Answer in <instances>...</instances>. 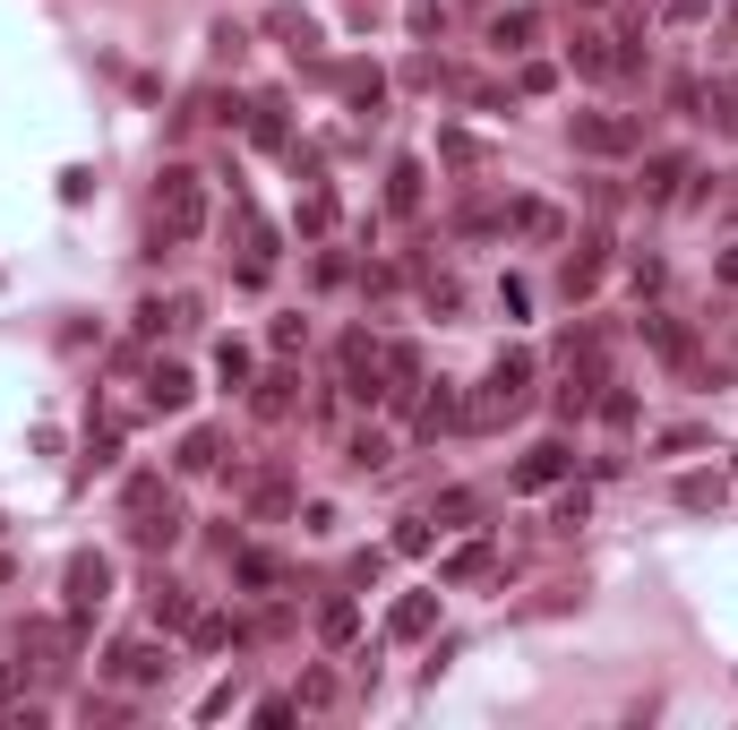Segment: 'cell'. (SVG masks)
<instances>
[{"label": "cell", "mask_w": 738, "mask_h": 730, "mask_svg": "<svg viewBox=\"0 0 738 730\" xmlns=\"http://www.w3.org/2000/svg\"><path fill=\"white\" fill-rule=\"evenodd\" d=\"M421 199H429V172H421V164L386 172V215H421Z\"/></svg>", "instance_id": "17"}, {"label": "cell", "mask_w": 738, "mask_h": 730, "mask_svg": "<svg viewBox=\"0 0 738 730\" xmlns=\"http://www.w3.org/2000/svg\"><path fill=\"white\" fill-rule=\"evenodd\" d=\"M567 465H576V456H567L558 438H542V447L515 465V490H558V481H567Z\"/></svg>", "instance_id": "10"}, {"label": "cell", "mask_w": 738, "mask_h": 730, "mask_svg": "<svg viewBox=\"0 0 738 730\" xmlns=\"http://www.w3.org/2000/svg\"><path fill=\"white\" fill-rule=\"evenodd\" d=\"M489 567H498V550H489V541H464V550L438 559V585H482Z\"/></svg>", "instance_id": "16"}, {"label": "cell", "mask_w": 738, "mask_h": 730, "mask_svg": "<svg viewBox=\"0 0 738 730\" xmlns=\"http://www.w3.org/2000/svg\"><path fill=\"white\" fill-rule=\"evenodd\" d=\"M292 224H301V233H326V224H335V199H326V190H310V199H301V215H292Z\"/></svg>", "instance_id": "29"}, {"label": "cell", "mask_w": 738, "mask_h": 730, "mask_svg": "<svg viewBox=\"0 0 738 730\" xmlns=\"http://www.w3.org/2000/svg\"><path fill=\"white\" fill-rule=\"evenodd\" d=\"M627 284H636V301H644V293H661L670 275H661V258H636V266H627Z\"/></svg>", "instance_id": "34"}, {"label": "cell", "mask_w": 738, "mask_h": 730, "mask_svg": "<svg viewBox=\"0 0 738 730\" xmlns=\"http://www.w3.org/2000/svg\"><path fill=\"white\" fill-rule=\"evenodd\" d=\"M678 507H696V516L721 507V473H687V481H678Z\"/></svg>", "instance_id": "26"}, {"label": "cell", "mask_w": 738, "mask_h": 730, "mask_svg": "<svg viewBox=\"0 0 738 730\" xmlns=\"http://www.w3.org/2000/svg\"><path fill=\"white\" fill-rule=\"evenodd\" d=\"M712 275H721V284H730V293H738V241H730V250H721V258H712Z\"/></svg>", "instance_id": "40"}, {"label": "cell", "mask_w": 738, "mask_h": 730, "mask_svg": "<svg viewBox=\"0 0 738 730\" xmlns=\"http://www.w3.org/2000/svg\"><path fill=\"white\" fill-rule=\"evenodd\" d=\"M438 155H447V164H482V138L473 130H438Z\"/></svg>", "instance_id": "28"}, {"label": "cell", "mask_w": 738, "mask_h": 730, "mask_svg": "<svg viewBox=\"0 0 738 730\" xmlns=\"http://www.w3.org/2000/svg\"><path fill=\"white\" fill-rule=\"evenodd\" d=\"M678 181H696V164H687L678 146H661V155H644V172H636V199H644V206H670V199H678Z\"/></svg>", "instance_id": "6"}, {"label": "cell", "mask_w": 738, "mask_h": 730, "mask_svg": "<svg viewBox=\"0 0 738 730\" xmlns=\"http://www.w3.org/2000/svg\"><path fill=\"white\" fill-rule=\"evenodd\" d=\"M112 465H121V422L87 438V465H78V481H95V473H112Z\"/></svg>", "instance_id": "25"}, {"label": "cell", "mask_w": 738, "mask_h": 730, "mask_svg": "<svg viewBox=\"0 0 738 730\" xmlns=\"http://www.w3.org/2000/svg\"><path fill=\"white\" fill-rule=\"evenodd\" d=\"M429 628H438V585H429V594H404L386 610V636H395V645H421Z\"/></svg>", "instance_id": "7"}, {"label": "cell", "mask_w": 738, "mask_h": 730, "mask_svg": "<svg viewBox=\"0 0 738 730\" xmlns=\"http://www.w3.org/2000/svg\"><path fill=\"white\" fill-rule=\"evenodd\" d=\"M155 215H163V233H172V241H198V233H206V190H198L190 164H163L155 172Z\"/></svg>", "instance_id": "1"}, {"label": "cell", "mask_w": 738, "mask_h": 730, "mask_svg": "<svg viewBox=\"0 0 738 730\" xmlns=\"http://www.w3.org/2000/svg\"><path fill=\"white\" fill-rule=\"evenodd\" d=\"M335 697H344V688H335V670H310V679H301V697H292V704H301V713H326Z\"/></svg>", "instance_id": "27"}, {"label": "cell", "mask_w": 738, "mask_h": 730, "mask_svg": "<svg viewBox=\"0 0 738 730\" xmlns=\"http://www.w3.org/2000/svg\"><path fill=\"white\" fill-rule=\"evenodd\" d=\"M172 465H181V473H215V465H224V430H190Z\"/></svg>", "instance_id": "22"}, {"label": "cell", "mask_w": 738, "mask_h": 730, "mask_svg": "<svg viewBox=\"0 0 738 730\" xmlns=\"http://www.w3.org/2000/svg\"><path fill=\"white\" fill-rule=\"evenodd\" d=\"M335 525H344V516H335L326 498H310V507H301V533H319V541H326V533H335Z\"/></svg>", "instance_id": "37"}, {"label": "cell", "mask_w": 738, "mask_h": 730, "mask_svg": "<svg viewBox=\"0 0 738 730\" xmlns=\"http://www.w3.org/2000/svg\"><path fill=\"white\" fill-rule=\"evenodd\" d=\"M567 138H576V155H636V121L627 112H576L567 121Z\"/></svg>", "instance_id": "5"}, {"label": "cell", "mask_w": 738, "mask_h": 730, "mask_svg": "<svg viewBox=\"0 0 738 730\" xmlns=\"http://www.w3.org/2000/svg\"><path fill=\"white\" fill-rule=\"evenodd\" d=\"M335 95L353 103V112H378V103H386V69L378 61H344V69H335Z\"/></svg>", "instance_id": "9"}, {"label": "cell", "mask_w": 738, "mask_h": 730, "mask_svg": "<svg viewBox=\"0 0 738 730\" xmlns=\"http://www.w3.org/2000/svg\"><path fill=\"white\" fill-rule=\"evenodd\" d=\"M636 327H644V344H653L670 369H687V378L705 369V344H696V327H687V318H670V310H644Z\"/></svg>", "instance_id": "4"}, {"label": "cell", "mask_w": 738, "mask_h": 730, "mask_svg": "<svg viewBox=\"0 0 738 730\" xmlns=\"http://www.w3.org/2000/svg\"><path fill=\"white\" fill-rule=\"evenodd\" d=\"M266 344H275V362H292V353H301V318H275V327H266Z\"/></svg>", "instance_id": "35"}, {"label": "cell", "mask_w": 738, "mask_h": 730, "mask_svg": "<svg viewBox=\"0 0 738 730\" xmlns=\"http://www.w3.org/2000/svg\"><path fill=\"white\" fill-rule=\"evenodd\" d=\"M250 138L257 146H292V103L284 95H250Z\"/></svg>", "instance_id": "13"}, {"label": "cell", "mask_w": 738, "mask_h": 730, "mask_svg": "<svg viewBox=\"0 0 738 730\" xmlns=\"http://www.w3.org/2000/svg\"><path fill=\"white\" fill-rule=\"evenodd\" d=\"M319 636H326V645H353V636H361V601L353 594L319 601Z\"/></svg>", "instance_id": "19"}, {"label": "cell", "mask_w": 738, "mask_h": 730, "mask_svg": "<svg viewBox=\"0 0 738 730\" xmlns=\"http://www.w3.org/2000/svg\"><path fill=\"white\" fill-rule=\"evenodd\" d=\"M413 430H421V438L464 430V396H455V387H429V396H413Z\"/></svg>", "instance_id": "8"}, {"label": "cell", "mask_w": 738, "mask_h": 730, "mask_svg": "<svg viewBox=\"0 0 738 730\" xmlns=\"http://www.w3.org/2000/svg\"><path fill=\"white\" fill-rule=\"evenodd\" d=\"M181 404H190V369L155 362V369H146V413H181Z\"/></svg>", "instance_id": "15"}, {"label": "cell", "mask_w": 738, "mask_h": 730, "mask_svg": "<svg viewBox=\"0 0 738 730\" xmlns=\"http://www.w3.org/2000/svg\"><path fill=\"white\" fill-rule=\"evenodd\" d=\"M498 301H507V318H524V310H533V284H524V275H507V284H498Z\"/></svg>", "instance_id": "39"}, {"label": "cell", "mask_w": 738, "mask_h": 730, "mask_svg": "<svg viewBox=\"0 0 738 730\" xmlns=\"http://www.w3.org/2000/svg\"><path fill=\"white\" fill-rule=\"evenodd\" d=\"M344 465H353V473H386V465H395L386 430H353V438H344Z\"/></svg>", "instance_id": "20"}, {"label": "cell", "mask_w": 738, "mask_h": 730, "mask_svg": "<svg viewBox=\"0 0 738 730\" xmlns=\"http://www.w3.org/2000/svg\"><path fill=\"white\" fill-rule=\"evenodd\" d=\"M215 378H224L232 396H250V344H232V335H224V344H215Z\"/></svg>", "instance_id": "24"}, {"label": "cell", "mask_w": 738, "mask_h": 730, "mask_svg": "<svg viewBox=\"0 0 738 730\" xmlns=\"http://www.w3.org/2000/svg\"><path fill=\"white\" fill-rule=\"evenodd\" d=\"M567 61H576L584 78H610V69H618V52H610V34H576V43H567Z\"/></svg>", "instance_id": "23"}, {"label": "cell", "mask_w": 738, "mask_h": 730, "mask_svg": "<svg viewBox=\"0 0 738 730\" xmlns=\"http://www.w3.org/2000/svg\"><path fill=\"white\" fill-rule=\"evenodd\" d=\"M507 233H524V241H567V215L549 199H515L507 206Z\"/></svg>", "instance_id": "12"}, {"label": "cell", "mask_w": 738, "mask_h": 730, "mask_svg": "<svg viewBox=\"0 0 738 730\" xmlns=\"http://www.w3.org/2000/svg\"><path fill=\"white\" fill-rule=\"evenodd\" d=\"M292 404H301V378H292V369H266V378L250 387V413H257V422H292Z\"/></svg>", "instance_id": "11"}, {"label": "cell", "mask_w": 738, "mask_h": 730, "mask_svg": "<svg viewBox=\"0 0 738 730\" xmlns=\"http://www.w3.org/2000/svg\"><path fill=\"white\" fill-rule=\"evenodd\" d=\"M146 594H155V601H146V610H155V628H163V636H172V628H190V619H198L190 585H172V576H155V585H146Z\"/></svg>", "instance_id": "14"}, {"label": "cell", "mask_w": 738, "mask_h": 730, "mask_svg": "<svg viewBox=\"0 0 738 730\" xmlns=\"http://www.w3.org/2000/svg\"><path fill=\"white\" fill-rule=\"evenodd\" d=\"M61 585H69V619L87 628V619H95L103 601H112V559H103V550H69Z\"/></svg>", "instance_id": "2"}, {"label": "cell", "mask_w": 738, "mask_h": 730, "mask_svg": "<svg viewBox=\"0 0 738 730\" xmlns=\"http://www.w3.org/2000/svg\"><path fill=\"white\" fill-rule=\"evenodd\" d=\"M404 18H413V34H438V27H447V9H438V0H413Z\"/></svg>", "instance_id": "38"}, {"label": "cell", "mask_w": 738, "mask_h": 730, "mask_svg": "<svg viewBox=\"0 0 738 730\" xmlns=\"http://www.w3.org/2000/svg\"><path fill=\"white\" fill-rule=\"evenodd\" d=\"M533 34H542V9H498V18H489V43H498V52H524Z\"/></svg>", "instance_id": "18"}, {"label": "cell", "mask_w": 738, "mask_h": 730, "mask_svg": "<svg viewBox=\"0 0 738 730\" xmlns=\"http://www.w3.org/2000/svg\"><path fill=\"white\" fill-rule=\"evenodd\" d=\"M103 679H112V688H163V679H172V653L146 645V636H121V645L103 653Z\"/></svg>", "instance_id": "3"}, {"label": "cell", "mask_w": 738, "mask_h": 730, "mask_svg": "<svg viewBox=\"0 0 738 730\" xmlns=\"http://www.w3.org/2000/svg\"><path fill=\"white\" fill-rule=\"evenodd\" d=\"M549 87H558V69H549V61H524V69H515V95H549Z\"/></svg>", "instance_id": "31"}, {"label": "cell", "mask_w": 738, "mask_h": 730, "mask_svg": "<svg viewBox=\"0 0 738 730\" xmlns=\"http://www.w3.org/2000/svg\"><path fill=\"white\" fill-rule=\"evenodd\" d=\"M429 516H447V525H473V516H482V498H473V490H447L438 507H429Z\"/></svg>", "instance_id": "32"}, {"label": "cell", "mask_w": 738, "mask_h": 730, "mask_svg": "<svg viewBox=\"0 0 738 730\" xmlns=\"http://www.w3.org/2000/svg\"><path fill=\"white\" fill-rule=\"evenodd\" d=\"M0 533H9V525H0Z\"/></svg>", "instance_id": "41"}, {"label": "cell", "mask_w": 738, "mask_h": 730, "mask_svg": "<svg viewBox=\"0 0 738 730\" xmlns=\"http://www.w3.org/2000/svg\"><path fill=\"white\" fill-rule=\"evenodd\" d=\"M584 516H593V498H584V490H558V533H576Z\"/></svg>", "instance_id": "36"}, {"label": "cell", "mask_w": 738, "mask_h": 730, "mask_svg": "<svg viewBox=\"0 0 738 730\" xmlns=\"http://www.w3.org/2000/svg\"><path fill=\"white\" fill-rule=\"evenodd\" d=\"M232 576H241L250 594H275V585H284V559H266V550H232Z\"/></svg>", "instance_id": "21"}, {"label": "cell", "mask_w": 738, "mask_h": 730, "mask_svg": "<svg viewBox=\"0 0 738 730\" xmlns=\"http://www.w3.org/2000/svg\"><path fill=\"white\" fill-rule=\"evenodd\" d=\"M593 413H601V422H610V430H627V422H636V396H627V387H610V396L593 404Z\"/></svg>", "instance_id": "33"}, {"label": "cell", "mask_w": 738, "mask_h": 730, "mask_svg": "<svg viewBox=\"0 0 738 730\" xmlns=\"http://www.w3.org/2000/svg\"><path fill=\"white\" fill-rule=\"evenodd\" d=\"M395 550L421 559V550H429V516H395Z\"/></svg>", "instance_id": "30"}]
</instances>
